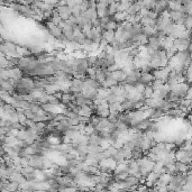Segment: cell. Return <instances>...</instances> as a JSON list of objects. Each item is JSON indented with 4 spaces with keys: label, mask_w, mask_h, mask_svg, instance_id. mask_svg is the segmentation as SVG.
<instances>
[{
    "label": "cell",
    "mask_w": 192,
    "mask_h": 192,
    "mask_svg": "<svg viewBox=\"0 0 192 192\" xmlns=\"http://www.w3.org/2000/svg\"><path fill=\"white\" fill-rule=\"evenodd\" d=\"M110 77L113 80H116L118 83H120V82H123L126 79L127 74H126V72H125L123 69H117V70H113V71L110 72Z\"/></svg>",
    "instance_id": "6da1fadb"
},
{
    "label": "cell",
    "mask_w": 192,
    "mask_h": 192,
    "mask_svg": "<svg viewBox=\"0 0 192 192\" xmlns=\"http://www.w3.org/2000/svg\"><path fill=\"white\" fill-rule=\"evenodd\" d=\"M146 47L149 51H156L157 48H160V40L156 38L155 36H151L147 38Z\"/></svg>",
    "instance_id": "7a4b0ae2"
},
{
    "label": "cell",
    "mask_w": 192,
    "mask_h": 192,
    "mask_svg": "<svg viewBox=\"0 0 192 192\" xmlns=\"http://www.w3.org/2000/svg\"><path fill=\"white\" fill-rule=\"evenodd\" d=\"M174 167L178 172H186L188 170H191V165L190 164L182 163V162H179V161H175Z\"/></svg>",
    "instance_id": "3957f363"
},
{
    "label": "cell",
    "mask_w": 192,
    "mask_h": 192,
    "mask_svg": "<svg viewBox=\"0 0 192 192\" xmlns=\"http://www.w3.org/2000/svg\"><path fill=\"white\" fill-rule=\"evenodd\" d=\"M139 10H141V6L138 5V2H131L126 12H128V15H135V14H138Z\"/></svg>",
    "instance_id": "277c9868"
},
{
    "label": "cell",
    "mask_w": 192,
    "mask_h": 192,
    "mask_svg": "<svg viewBox=\"0 0 192 192\" xmlns=\"http://www.w3.org/2000/svg\"><path fill=\"white\" fill-rule=\"evenodd\" d=\"M155 32H156V28H153L151 26H143V27H141V34L145 35L146 37L154 36V35H155Z\"/></svg>",
    "instance_id": "5b68a950"
},
{
    "label": "cell",
    "mask_w": 192,
    "mask_h": 192,
    "mask_svg": "<svg viewBox=\"0 0 192 192\" xmlns=\"http://www.w3.org/2000/svg\"><path fill=\"white\" fill-rule=\"evenodd\" d=\"M84 12V15L87 16V17L90 19L91 22L93 20V19H96V18H98V15H97V12H96V8H88Z\"/></svg>",
    "instance_id": "8992f818"
},
{
    "label": "cell",
    "mask_w": 192,
    "mask_h": 192,
    "mask_svg": "<svg viewBox=\"0 0 192 192\" xmlns=\"http://www.w3.org/2000/svg\"><path fill=\"white\" fill-rule=\"evenodd\" d=\"M153 91H154V89L152 88V85H145V87H144V90L141 92L144 99H145V98H152Z\"/></svg>",
    "instance_id": "52a82bcc"
},
{
    "label": "cell",
    "mask_w": 192,
    "mask_h": 192,
    "mask_svg": "<svg viewBox=\"0 0 192 192\" xmlns=\"http://www.w3.org/2000/svg\"><path fill=\"white\" fill-rule=\"evenodd\" d=\"M85 74L88 75L89 79H96V69L93 68V66H89V68L87 69Z\"/></svg>",
    "instance_id": "ba28073f"
},
{
    "label": "cell",
    "mask_w": 192,
    "mask_h": 192,
    "mask_svg": "<svg viewBox=\"0 0 192 192\" xmlns=\"http://www.w3.org/2000/svg\"><path fill=\"white\" fill-rule=\"evenodd\" d=\"M146 17H148L149 19H156V18L158 17V14L155 12V10H148Z\"/></svg>",
    "instance_id": "9c48e42d"
}]
</instances>
